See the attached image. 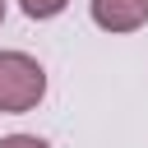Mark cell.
I'll list each match as a JSON object with an SVG mask.
<instances>
[{"label":"cell","instance_id":"obj_4","mask_svg":"<svg viewBox=\"0 0 148 148\" xmlns=\"http://www.w3.org/2000/svg\"><path fill=\"white\" fill-rule=\"evenodd\" d=\"M0 148H51L46 139H37V134H5L0 139Z\"/></svg>","mask_w":148,"mask_h":148},{"label":"cell","instance_id":"obj_5","mask_svg":"<svg viewBox=\"0 0 148 148\" xmlns=\"http://www.w3.org/2000/svg\"><path fill=\"white\" fill-rule=\"evenodd\" d=\"M0 23H5V0H0Z\"/></svg>","mask_w":148,"mask_h":148},{"label":"cell","instance_id":"obj_1","mask_svg":"<svg viewBox=\"0 0 148 148\" xmlns=\"http://www.w3.org/2000/svg\"><path fill=\"white\" fill-rule=\"evenodd\" d=\"M46 97V69L28 51H0V111L23 116Z\"/></svg>","mask_w":148,"mask_h":148},{"label":"cell","instance_id":"obj_3","mask_svg":"<svg viewBox=\"0 0 148 148\" xmlns=\"http://www.w3.org/2000/svg\"><path fill=\"white\" fill-rule=\"evenodd\" d=\"M18 5H23V14H28V18H56L69 0H18Z\"/></svg>","mask_w":148,"mask_h":148},{"label":"cell","instance_id":"obj_2","mask_svg":"<svg viewBox=\"0 0 148 148\" xmlns=\"http://www.w3.org/2000/svg\"><path fill=\"white\" fill-rule=\"evenodd\" d=\"M92 23L106 32H134L148 23V0H88Z\"/></svg>","mask_w":148,"mask_h":148}]
</instances>
